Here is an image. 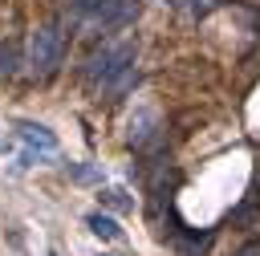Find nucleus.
<instances>
[{"mask_svg": "<svg viewBox=\"0 0 260 256\" xmlns=\"http://www.w3.org/2000/svg\"><path fill=\"white\" fill-rule=\"evenodd\" d=\"M236 256H260V240H256V244H248V248H240Z\"/></svg>", "mask_w": 260, "mask_h": 256, "instance_id": "nucleus-11", "label": "nucleus"}, {"mask_svg": "<svg viewBox=\"0 0 260 256\" xmlns=\"http://www.w3.org/2000/svg\"><path fill=\"white\" fill-rule=\"evenodd\" d=\"M134 85H138V65H126L122 73H114V77H110V81L102 85V98L118 102V98H122V93H130Z\"/></svg>", "mask_w": 260, "mask_h": 256, "instance_id": "nucleus-4", "label": "nucleus"}, {"mask_svg": "<svg viewBox=\"0 0 260 256\" xmlns=\"http://www.w3.org/2000/svg\"><path fill=\"white\" fill-rule=\"evenodd\" d=\"M183 4H187V12H191V16H207L219 0H183Z\"/></svg>", "mask_w": 260, "mask_h": 256, "instance_id": "nucleus-8", "label": "nucleus"}, {"mask_svg": "<svg viewBox=\"0 0 260 256\" xmlns=\"http://www.w3.org/2000/svg\"><path fill=\"white\" fill-rule=\"evenodd\" d=\"M85 223H89V232H93L98 240H118V236H122V228H118V223H114L110 215H102V211H93V215H89Z\"/></svg>", "mask_w": 260, "mask_h": 256, "instance_id": "nucleus-5", "label": "nucleus"}, {"mask_svg": "<svg viewBox=\"0 0 260 256\" xmlns=\"http://www.w3.org/2000/svg\"><path fill=\"white\" fill-rule=\"evenodd\" d=\"M252 219H256V207H252V203H248V207H236V211H232V223H252Z\"/></svg>", "mask_w": 260, "mask_h": 256, "instance_id": "nucleus-10", "label": "nucleus"}, {"mask_svg": "<svg viewBox=\"0 0 260 256\" xmlns=\"http://www.w3.org/2000/svg\"><path fill=\"white\" fill-rule=\"evenodd\" d=\"M69 175H73V179H81V183H93V179H98V171H93V167H77V163L69 167Z\"/></svg>", "mask_w": 260, "mask_h": 256, "instance_id": "nucleus-9", "label": "nucleus"}, {"mask_svg": "<svg viewBox=\"0 0 260 256\" xmlns=\"http://www.w3.org/2000/svg\"><path fill=\"white\" fill-rule=\"evenodd\" d=\"M126 65H134V41H110V45H102L98 53H89V61H85V81L89 85H106L114 73H122Z\"/></svg>", "mask_w": 260, "mask_h": 256, "instance_id": "nucleus-2", "label": "nucleus"}, {"mask_svg": "<svg viewBox=\"0 0 260 256\" xmlns=\"http://www.w3.org/2000/svg\"><path fill=\"white\" fill-rule=\"evenodd\" d=\"M16 130H20V138H24V142H28V146H32L37 154H57V138H53V134H49L45 126H32V122H20Z\"/></svg>", "mask_w": 260, "mask_h": 256, "instance_id": "nucleus-3", "label": "nucleus"}, {"mask_svg": "<svg viewBox=\"0 0 260 256\" xmlns=\"http://www.w3.org/2000/svg\"><path fill=\"white\" fill-rule=\"evenodd\" d=\"M12 73H16V49L0 45V77H12Z\"/></svg>", "mask_w": 260, "mask_h": 256, "instance_id": "nucleus-6", "label": "nucleus"}, {"mask_svg": "<svg viewBox=\"0 0 260 256\" xmlns=\"http://www.w3.org/2000/svg\"><path fill=\"white\" fill-rule=\"evenodd\" d=\"M61 57H65V33H61V24H41L32 33V41H28V69H32V77H49L61 65Z\"/></svg>", "mask_w": 260, "mask_h": 256, "instance_id": "nucleus-1", "label": "nucleus"}, {"mask_svg": "<svg viewBox=\"0 0 260 256\" xmlns=\"http://www.w3.org/2000/svg\"><path fill=\"white\" fill-rule=\"evenodd\" d=\"M102 203H110L114 211H130L134 207V199H126L122 191H102Z\"/></svg>", "mask_w": 260, "mask_h": 256, "instance_id": "nucleus-7", "label": "nucleus"}]
</instances>
